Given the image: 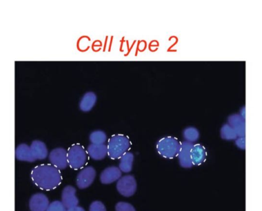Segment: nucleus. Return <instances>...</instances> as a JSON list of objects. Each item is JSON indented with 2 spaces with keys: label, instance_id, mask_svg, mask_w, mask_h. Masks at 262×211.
I'll return each instance as SVG.
<instances>
[{
  "label": "nucleus",
  "instance_id": "1",
  "mask_svg": "<svg viewBox=\"0 0 262 211\" xmlns=\"http://www.w3.org/2000/svg\"><path fill=\"white\" fill-rule=\"evenodd\" d=\"M31 177L34 185L46 191L55 190L62 181L60 170L51 164L36 166L31 171Z\"/></svg>",
  "mask_w": 262,
  "mask_h": 211
},
{
  "label": "nucleus",
  "instance_id": "2",
  "mask_svg": "<svg viewBox=\"0 0 262 211\" xmlns=\"http://www.w3.org/2000/svg\"><path fill=\"white\" fill-rule=\"evenodd\" d=\"M131 142L128 137L123 134H115L108 141L107 156L109 158L115 160L120 159L129 150Z\"/></svg>",
  "mask_w": 262,
  "mask_h": 211
},
{
  "label": "nucleus",
  "instance_id": "3",
  "mask_svg": "<svg viewBox=\"0 0 262 211\" xmlns=\"http://www.w3.org/2000/svg\"><path fill=\"white\" fill-rule=\"evenodd\" d=\"M180 143L177 138L171 136L163 137L157 144V153L162 158L172 159L179 154Z\"/></svg>",
  "mask_w": 262,
  "mask_h": 211
},
{
  "label": "nucleus",
  "instance_id": "4",
  "mask_svg": "<svg viewBox=\"0 0 262 211\" xmlns=\"http://www.w3.org/2000/svg\"><path fill=\"white\" fill-rule=\"evenodd\" d=\"M68 166L74 170H79L85 166L88 160V154L83 146L73 144L67 151Z\"/></svg>",
  "mask_w": 262,
  "mask_h": 211
},
{
  "label": "nucleus",
  "instance_id": "5",
  "mask_svg": "<svg viewBox=\"0 0 262 211\" xmlns=\"http://www.w3.org/2000/svg\"><path fill=\"white\" fill-rule=\"evenodd\" d=\"M117 190L121 195L124 197H131L137 190V183L134 176L126 175L122 176L117 181Z\"/></svg>",
  "mask_w": 262,
  "mask_h": 211
},
{
  "label": "nucleus",
  "instance_id": "6",
  "mask_svg": "<svg viewBox=\"0 0 262 211\" xmlns=\"http://www.w3.org/2000/svg\"><path fill=\"white\" fill-rule=\"evenodd\" d=\"M96 171L93 167H86L81 170L76 177V185L81 190L90 187L95 181Z\"/></svg>",
  "mask_w": 262,
  "mask_h": 211
},
{
  "label": "nucleus",
  "instance_id": "7",
  "mask_svg": "<svg viewBox=\"0 0 262 211\" xmlns=\"http://www.w3.org/2000/svg\"><path fill=\"white\" fill-rule=\"evenodd\" d=\"M49 160L52 166L58 170H63L68 166L67 151L61 148L53 149L49 154Z\"/></svg>",
  "mask_w": 262,
  "mask_h": 211
},
{
  "label": "nucleus",
  "instance_id": "8",
  "mask_svg": "<svg viewBox=\"0 0 262 211\" xmlns=\"http://www.w3.org/2000/svg\"><path fill=\"white\" fill-rule=\"evenodd\" d=\"M76 193V189L72 186H67L63 188L61 202L66 210L78 206L79 200Z\"/></svg>",
  "mask_w": 262,
  "mask_h": 211
},
{
  "label": "nucleus",
  "instance_id": "9",
  "mask_svg": "<svg viewBox=\"0 0 262 211\" xmlns=\"http://www.w3.org/2000/svg\"><path fill=\"white\" fill-rule=\"evenodd\" d=\"M193 145L194 144L187 141L183 142L180 144L179 152L177 156L179 158L180 165L183 168L189 169L193 166L191 157H190V152H191Z\"/></svg>",
  "mask_w": 262,
  "mask_h": 211
},
{
  "label": "nucleus",
  "instance_id": "10",
  "mask_svg": "<svg viewBox=\"0 0 262 211\" xmlns=\"http://www.w3.org/2000/svg\"><path fill=\"white\" fill-rule=\"evenodd\" d=\"M49 205L48 196L43 193H36L29 201V210L31 211H46Z\"/></svg>",
  "mask_w": 262,
  "mask_h": 211
},
{
  "label": "nucleus",
  "instance_id": "11",
  "mask_svg": "<svg viewBox=\"0 0 262 211\" xmlns=\"http://www.w3.org/2000/svg\"><path fill=\"white\" fill-rule=\"evenodd\" d=\"M122 177V171L115 166L108 167L102 171L100 175L101 182L108 185L117 181Z\"/></svg>",
  "mask_w": 262,
  "mask_h": 211
},
{
  "label": "nucleus",
  "instance_id": "12",
  "mask_svg": "<svg viewBox=\"0 0 262 211\" xmlns=\"http://www.w3.org/2000/svg\"><path fill=\"white\" fill-rule=\"evenodd\" d=\"M207 155L206 149L204 146L200 144H195V145L194 144L191 152H190L192 166L201 165L206 160Z\"/></svg>",
  "mask_w": 262,
  "mask_h": 211
},
{
  "label": "nucleus",
  "instance_id": "13",
  "mask_svg": "<svg viewBox=\"0 0 262 211\" xmlns=\"http://www.w3.org/2000/svg\"><path fill=\"white\" fill-rule=\"evenodd\" d=\"M31 153L35 161L44 160L48 156V149L43 141L36 140L30 146Z\"/></svg>",
  "mask_w": 262,
  "mask_h": 211
},
{
  "label": "nucleus",
  "instance_id": "14",
  "mask_svg": "<svg viewBox=\"0 0 262 211\" xmlns=\"http://www.w3.org/2000/svg\"><path fill=\"white\" fill-rule=\"evenodd\" d=\"M87 153L90 158L95 161H101L107 156V147L105 144H91L88 146Z\"/></svg>",
  "mask_w": 262,
  "mask_h": 211
},
{
  "label": "nucleus",
  "instance_id": "15",
  "mask_svg": "<svg viewBox=\"0 0 262 211\" xmlns=\"http://www.w3.org/2000/svg\"><path fill=\"white\" fill-rule=\"evenodd\" d=\"M97 95L93 92H88L83 95L80 102V109L83 112L92 110L97 102Z\"/></svg>",
  "mask_w": 262,
  "mask_h": 211
},
{
  "label": "nucleus",
  "instance_id": "16",
  "mask_svg": "<svg viewBox=\"0 0 262 211\" xmlns=\"http://www.w3.org/2000/svg\"><path fill=\"white\" fill-rule=\"evenodd\" d=\"M15 154L16 158L19 161L28 163H34L36 161L31 153L30 146L26 144H21L17 147Z\"/></svg>",
  "mask_w": 262,
  "mask_h": 211
},
{
  "label": "nucleus",
  "instance_id": "17",
  "mask_svg": "<svg viewBox=\"0 0 262 211\" xmlns=\"http://www.w3.org/2000/svg\"><path fill=\"white\" fill-rule=\"evenodd\" d=\"M119 169L122 172L130 173L132 170L134 156L130 152H127L120 158Z\"/></svg>",
  "mask_w": 262,
  "mask_h": 211
},
{
  "label": "nucleus",
  "instance_id": "18",
  "mask_svg": "<svg viewBox=\"0 0 262 211\" xmlns=\"http://www.w3.org/2000/svg\"><path fill=\"white\" fill-rule=\"evenodd\" d=\"M230 126L234 129L237 137H244L245 125L244 122L241 119L233 117L230 120Z\"/></svg>",
  "mask_w": 262,
  "mask_h": 211
},
{
  "label": "nucleus",
  "instance_id": "19",
  "mask_svg": "<svg viewBox=\"0 0 262 211\" xmlns=\"http://www.w3.org/2000/svg\"><path fill=\"white\" fill-rule=\"evenodd\" d=\"M90 140L91 144H105L106 141H107V135L105 132L101 130H96L91 132L90 136Z\"/></svg>",
  "mask_w": 262,
  "mask_h": 211
},
{
  "label": "nucleus",
  "instance_id": "20",
  "mask_svg": "<svg viewBox=\"0 0 262 211\" xmlns=\"http://www.w3.org/2000/svg\"><path fill=\"white\" fill-rule=\"evenodd\" d=\"M184 137L187 142L193 144L199 138V132L194 127H189L185 130Z\"/></svg>",
  "mask_w": 262,
  "mask_h": 211
},
{
  "label": "nucleus",
  "instance_id": "21",
  "mask_svg": "<svg viewBox=\"0 0 262 211\" xmlns=\"http://www.w3.org/2000/svg\"><path fill=\"white\" fill-rule=\"evenodd\" d=\"M221 135L222 139L226 140H234L237 136L234 130L230 125H224L222 127Z\"/></svg>",
  "mask_w": 262,
  "mask_h": 211
},
{
  "label": "nucleus",
  "instance_id": "22",
  "mask_svg": "<svg viewBox=\"0 0 262 211\" xmlns=\"http://www.w3.org/2000/svg\"><path fill=\"white\" fill-rule=\"evenodd\" d=\"M66 209L64 207L61 201H54L50 203L46 211H66Z\"/></svg>",
  "mask_w": 262,
  "mask_h": 211
},
{
  "label": "nucleus",
  "instance_id": "23",
  "mask_svg": "<svg viewBox=\"0 0 262 211\" xmlns=\"http://www.w3.org/2000/svg\"><path fill=\"white\" fill-rule=\"evenodd\" d=\"M115 211H137L131 204L119 202L115 206Z\"/></svg>",
  "mask_w": 262,
  "mask_h": 211
},
{
  "label": "nucleus",
  "instance_id": "24",
  "mask_svg": "<svg viewBox=\"0 0 262 211\" xmlns=\"http://www.w3.org/2000/svg\"><path fill=\"white\" fill-rule=\"evenodd\" d=\"M90 211H107L105 205L100 201H94L91 204Z\"/></svg>",
  "mask_w": 262,
  "mask_h": 211
},
{
  "label": "nucleus",
  "instance_id": "25",
  "mask_svg": "<svg viewBox=\"0 0 262 211\" xmlns=\"http://www.w3.org/2000/svg\"><path fill=\"white\" fill-rule=\"evenodd\" d=\"M236 144L237 148L244 150L246 149V139L244 137H239L236 141Z\"/></svg>",
  "mask_w": 262,
  "mask_h": 211
},
{
  "label": "nucleus",
  "instance_id": "26",
  "mask_svg": "<svg viewBox=\"0 0 262 211\" xmlns=\"http://www.w3.org/2000/svg\"><path fill=\"white\" fill-rule=\"evenodd\" d=\"M66 211H85V210H84L82 207L78 206H76V207L68 209V210H66Z\"/></svg>",
  "mask_w": 262,
  "mask_h": 211
}]
</instances>
